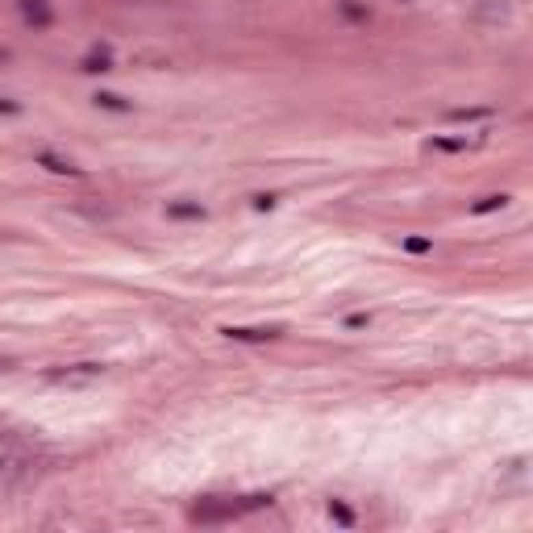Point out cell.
Returning <instances> with one entry per match:
<instances>
[{
  "label": "cell",
  "mask_w": 533,
  "mask_h": 533,
  "mask_svg": "<svg viewBox=\"0 0 533 533\" xmlns=\"http://www.w3.org/2000/svg\"><path fill=\"white\" fill-rule=\"evenodd\" d=\"M271 504V492H254V496H204L200 504L188 508V521L192 525H221V521H238L254 508H266Z\"/></svg>",
  "instance_id": "1"
},
{
  "label": "cell",
  "mask_w": 533,
  "mask_h": 533,
  "mask_svg": "<svg viewBox=\"0 0 533 533\" xmlns=\"http://www.w3.org/2000/svg\"><path fill=\"white\" fill-rule=\"evenodd\" d=\"M104 375V362H71V367H55L46 371V384H67V388H79V384H92Z\"/></svg>",
  "instance_id": "2"
},
{
  "label": "cell",
  "mask_w": 533,
  "mask_h": 533,
  "mask_svg": "<svg viewBox=\"0 0 533 533\" xmlns=\"http://www.w3.org/2000/svg\"><path fill=\"white\" fill-rule=\"evenodd\" d=\"M230 342H275L284 338V325H221Z\"/></svg>",
  "instance_id": "3"
},
{
  "label": "cell",
  "mask_w": 533,
  "mask_h": 533,
  "mask_svg": "<svg viewBox=\"0 0 533 533\" xmlns=\"http://www.w3.org/2000/svg\"><path fill=\"white\" fill-rule=\"evenodd\" d=\"M38 462L34 458H0V484H25V479H34Z\"/></svg>",
  "instance_id": "4"
},
{
  "label": "cell",
  "mask_w": 533,
  "mask_h": 533,
  "mask_svg": "<svg viewBox=\"0 0 533 533\" xmlns=\"http://www.w3.org/2000/svg\"><path fill=\"white\" fill-rule=\"evenodd\" d=\"M17 9H21L25 25H34V29H50L55 25V13H50L46 0H17Z\"/></svg>",
  "instance_id": "5"
},
{
  "label": "cell",
  "mask_w": 533,
  "mask_h": 533,
  "mask_svg": "<svg viewBox=\"0 0 533 533\" xmlns=\"http://www.w3.org/2000/svg\"><path fill=\"white\" fill-rule=\"evenodd\" d=\"M167 217L171 221H204V204H196V200H171L167 204Z\"/></svg>",
  "instance_id": "6"
},
{
  "label": "cell",
  "mask_w": 533,
  "mask_h": 533,
  "mask_svg": "<svg viewBox=\"0 0 533 533\" xmlns=\"http://www.w3.org/2000/svg\"><path fill=\"white\" fill-rule=\"evenodd\" d=\"M471 146H479V138H430L425 142V150H442V154H462Z\"/></svg>",
  "instance_id": "7"
},
{
  "label": "cell",
  "mask_w": 533,
  "mask_h": 533,
  "mask_svg": "<svg viewBox=\"0 0 533 533\" xmlns=\"http://www.w3.org/2000/svg\"><path fill=\"white\" fill-rule=\"evenodd\" d=\"M38 163H42L50 175H79V167L71 163V158H63V154H50V150H42V154H38Z\"/></svg>",
  "instance_id": "8"
},
{
  "label": "cell",
  "mask_w": 533,
  "mask_h": 533,
  "mask_svg": "<svg viewBox=\"0 0 533 533\" xmlns=\"http://www.w3.org/2000/svg\"><path fill=\"white\" fill-rule=\"evenodd\" d=\"M79 71H84V75H104V71H113V55H109V50H92V55H84Z\"/></svg>",
  "instance_id": "9"
},
{
  "label": "cell",
  "mask_w": 533,
  "mask_h": 533,
  "mask_svg": "<svg viewBox=\"0 0 533 533\" xmlns=\"http://www.w3.org/2000/svg\"><path fill=\"white\" fill-rule=\"evenodd\" d=\"M92 100H96V109H109V113H129L134 109V104L125 96H117V92H96Z\"/></svg>",
  "instance_id": "10"
},
{
  "label": "cell",
  "mask_w": 533,
  "mask_h": 533,
  "mask_svg": "<svg viewBox=\"0 0 533 533\" xmlns=\"http://www.w3.org/2000/svg\"><path fill=\"white\" fill-rule=\"evenodd\" d=\"M504 204H508V196H504V192H492V196H484V200H475L471 212H475V217H484V212H496V208H504Z\"/></svg>",
  "instance_id": "11"
},
{
  "label": "cell",
  "mask_w": 533,
  "mask_h": 533,
  "mask_svg": "<svg viewBox=\"0 0 533 533\" xmlns=\"http://www.w3.org/2000/svg\"><path fill=\"white\" fill-rule=\"evenodd\" d=\"M330 517H334V521H338L342 529H354V512H350V508H346L342 500H330Z\"/></svg>",
  "instance_id": "12"
},
{
  "label": "cell",
  "mask_w": 533,
  "mask_h": 533,
  "mask_svg": "<svg viewBox=\"0 0 533 533\" xmlns=\"http://www.w3.org/2000/svg\"><path fill=\"white\" fill-rule=\"evenodd\" d=\"M492 117V109H454L450 113V121H488Z\"/></svg>",
  "instance_id": "13"
},
{
  "label": "cell",
  "mask_w": 533,
  "mask_h": 533,
  "mask_svg": "<svg viewBox=\"0 0 533 533\" xmlns=\"http://www.w3.org/2000/svg\"><path fill=\"white\" fill-rule=\"evenodd\" d=\"M400 246H404L408 254H430V250H434V242H430V238H404Z\"/></svg>",
  "instance_id": "14"
},
{
  "label": "cell",
  "mask_w": 533,
  "mask_h": 533,
  "mask_svg": "<svg viewBox=\"0 0 533 533\" xmlns=\"http://www.w3.org/2000/svg\"><path fill=\"white\" fill-rule=\"evenodd\" d=\"M250 204H254L258 212H266V208H275V196H271V192H258V196H250Z\"/></svg>",
  "instance_id": "15"
},
{
  "label": "cell",
  "mask_w": 533,
  "mask_h": 533,
  "mask_svg": "<svg viewBox=\"0 0 533 533\" xmlns=\"http://www.w3.org/2000/svg\"><path fill=\"white\" fill-rule=\"evenodd\" d=\"M362 325H371L367 312H350V317H346V330H362Z\"/></svg>",
  "instance_id": "16"
},
{
  "label": "cell",
  "mask_w": 533,
  "mask_h": 533,
  "mask_svg": "<svg viewBox=\"0 0 533 533\" xmlns=\"http://www.w3.org/2000/svg\"><path fill=\"white\" fill-rule=\"evenodd\" d=\"M0 113H21V104L9 100V96H0Z\"/></svg>",
  "instance_id": "17"
},
{
  "label": "cell",
  "mask_w": 533,
  "mask_h": 533,
  "mask_svg": "<svg viewBox=\"0 0 533 533\" xmlns=\"http://www.w3.org/2000/svg\"><path fill=\"white\" fill-rule=\"evenodd\" d=\"M0 371H13V358H0Z\"/></svg>",
  "instance_id": "18"
},
{
  "label": "cell",
  "mask_w": 533,
  "mask_h": 533,
  "mask_svg": "<svg viewBox=\"0 0 533 533\" xmlns=\"http://www.w3.org/2000/svg\"><path fill=\"white\" fill-rule=\"evenodd\" d=\"M5 59H9V50H5V46H0V63H5Z\"/></svg>",
  "instance_id": "19"
}]
</instances>
